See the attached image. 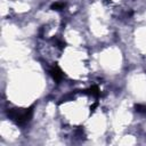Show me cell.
I'll use <instances>...</instances> for the list:
<instances>
[{
  "instance_id": "6da1fadb",
  "label": "cell",
  "mask_w": 146,
  "mask_h": 146,
  "mask_svg": "<svg viewBox=\"0 0 146 146\" xmlns=\"http://www.w3.org/2000/svg\"><path fill=\"white\" fill-rule=\"evenodd\" d=\"M32 112H33L32 107L25 110H10L8 112V115L11 120L16 121L18 124H23L30 121V119L32 117Z\"/></svg>"
},
{
  "instance_id": "7a4b0ae2",
  "label": "cell",
  "mask_w": 146,
  "mask_h": 146,
  "mask_svg": "<svg viewBox=\"0 0 146 146\" xmlns=\"http://www.w3.org/2000/svg\"><path fill=\"white\" fill-rule=\"evenodd\" d=\"M49 74L52 76V79L55 80V81H60L62 79H63V73H62V71L58 68V67H51L50 70H49Z\"/></svg>"
},
{
  "instance_id": "3957f363",
  "label": "cell",
  "mask_w": 146,
  "mask_h": 146,
  "mask_svg": "<svg viewBox=\"0 0 146 146\" xmlns=\"http://www.w3.org/2000/svg\"><path fill=\"white\" fill-rule=\"evenodd\" d=\"M135 108H136V111H137L138 113H144V114H146V105H140V104H138V105L135 106Z\"/></svg>"
},
{
  "instance_id": "277c9868",
  "label": "cell",
  "mask_w": 146,
  "mask_h": 146,
  "mask_svg": "<svg viewBox=\"0 0 146 146\" xmlns=\"http://www.w3.org/2000/svg\"><path fill=\"white\" fill-rule=\"evenodd\" d=\"M51 8H52L54 10H60L62 8H64V3H63V2H56V3H54V5L51 6Z\"/></svg>"
}]
</instances>
